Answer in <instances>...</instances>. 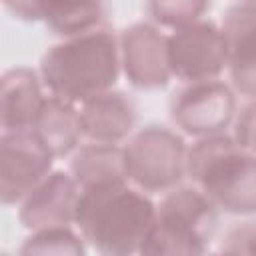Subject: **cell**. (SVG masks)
<instances>
[{"label": "cell", "mask_w": 256, "mask_h": 256, "mask_svg": "<svg viewBox=\"0 0 256 256\" xmlns=\"http://www.w3.org/2000/svg\"><path fill=\"white\" fill-rule=\"evenodd\" d=\"M156 218L146 192L128 182L80 190L74 224L100 256H136Z\"/></svg>", "instance_id": "1"}, {"label": "cell", "mask_w": 256, "mask_h": 256, "mask_svg": "<svg viewBox=\"0 0 256 256\" xmlns=\"http://www.w3.org/2000/svg\"><path fill=\"white\" fill-rule=\"evenodd\" d=\"M120 70L118 36L108 26L58 42L40 60V80L50 96L72 104L110 92Z\"/></svg>", "instance_id": "2"}, {"label": "cell", "mask_w": 256, "mask_h": 256, "mask_svg": "<svg viewBox=\"0 0 256 256\" xmlns=\"http://www.w3.org/2000/svg\"><path fill=\"white\" fill-rule=\"evenodd\" d=\"M186 174L218 210L256 214V154L242 150L232 136L198 138L188 148Z\"/></svg>", "instance_id": "3"}, {"label": "cell", "mask_w": 256, "mask_h": 256, "mask_svg": "<svg viewBox=\"0 0 256 256\" xmlns=\"http://www.w3.org/2000/svg\"><path fill=\"white\" fill-rule=\"evenodd\" d=\"M216 226L218 208L196 186L174 188L156 206L138 256H206Z\"/></svg>", "instance_id": "4"}, {"label": "cell", "mask_w": 256, "mask_h": 256, "mask_svg": "<svg viewBox=\"0 0 256 256\" xmlns=\"http://www.w3.org/2000/svg\"><path fill=\"white\" fill-rule=\"evenodd\" d=\"M122 148L128 182L142 192H170L186 176L188 146L166 126L148 124Z\"/></svg>", "instance_id": "5"}, {"label": "cell", "mask_w": 256, "mask_h": 256, "mask_svg": "<svg viewBox=\"0 0 256 256\" xmlns=\"http://www.w3.org/2000/svg\"><path fill=\"white\" fill-rule=\"evenodd\" d=\"M168 64L172 76L192 82L218 80L228 68V48L222 30L212 20H198L168 36Z\"/></svg>", "instance_id": "6"}, {"label": "cell", "mask_w": 256, "mask_h": 256, "mask_svg": "<svg viewBox=\"0 0 256 256\" xmlns=\"http://www.w3.org/2000/svg\"><path fill=\"white\" fill-rule=\"evenodd\" d=\"M236 96L232 88L220 80L192 82L172 94L170 118L184 134L208 138L224 134L234 122Z\"/></svg>", "instance_id": "7"}, {"label": "cell", "mask_w": 256, "mask_h": 256, "mask_svg": "<svg viewBox=\"0 0 256 256\" xmlns=\"http://www.w3.org/2000/svg\"><path fill=\"white\" fill-rule=\"evenodd\" d=\"M54 156L30 132H2L0 136V200L20 204L52 174Z\"/></svg>", "instance_id": "8"}, {"label": "cell", "mask_w": 256, "mask_h": 256, "mask_svg": "<svg viewBox=\"0 0 256 256\" xmlns=\"http://www.w3.org/2000/svg\"><path fill=\"white\" fill-rule=\"evenodd\" d=\"M120 64L126 80L136 90L166 88L172 72L168 64V36L154 24L136 22L118 36Z\"/></svg>", "instance_id": "9"}, {"label": "cell", "mask_w": 256, "mask_h": 256, "mask_svg": "<svg viewBox=\"0 0 256 256\" xmlns=\"http://www.w3.org/2000/svg\"><path fill=\"white\" fill-rule=\"evenodd\" d=\"M80 188L72 174L54 170L44 182H40L18 208V220L26 230L70 228L76 220Z\"/></svg>", "instance_id": "10"}, {"label": "cell", "mask_w": 256, "mask_h": 256, "mask_svg": "<svg viewBox=\"0 0 256 256\" xmlns=\"http://www.w3.org/2000/svg\"><path fill=\"white\" fill-rule=\"evenodd\" d=\"M48 96L42 94L40 76L16 66L0 78V126L2 132H30Z\"/></svg>", "instance_id": "11"}, {"label": "cell", "mask_w": 256, "mask_h": 256, "mask_svg": "<svg viewBox=\"0 0 256 256\" xmlns=\"http://www.w3.org/2000/svg\"><path fill=\"white\" fill-rule=\"evenodd\" d=\"M138 114L134 102L124 94L110 90L100 94L80 108L82 136L96 144H118L126 140L134 126Z\"/></svg>", "instance_id": "12"}, {"label": "cell", "mask_w": 256, "mask_h": 256, "mask_svg": "<svg viewBox=\"0 0 256 256\" xmlns=\"http://www.w3.org/2000/svg\"><path fill=\"white\" fill-rule=\"evenodd\" d=\"M32 132L54 158L68 156L80 148V140L84 138L80 126V110H76V104L72 102L48 96Z\"/></svg>", "instance_id": "13"}, {"label": "cell", "mask_w": 256, "mask_h": 256, "mask_svg": "<svg viewBox=\"0 0 256 256\" xmlns=\"http://www.w3.org/2000/svg\"><path fill=\"white\" fill-rule=\"evenodd\" d=\"M70 174L80 190L110 182H128L124 148L118 144H84L70 160Z\"/></svg>", "instance_id": "14"}, {"label": "cell", "mask_w": 256, "mask_h": 256, "mask_svg": "<svg viewBox=\"0 0 256 256\" xmlns=\"http://www.w3.org/2000/svg\"><path fill=\"white\" fill-rule=\"evenodd\" d=\"M106 16L102 2H40V20L64 40L106 26Z\"/></svg>", "instance_id": "15"}, {"label": "cell", "mask_w": 256, "mask_h": 256, "mask_svg": "<svg viewBox=\"0 0 256 256\" xmlns=\"http://www.w3.org/2000/svg\"><path fill=\"white\" fill-rule=\"evenodd\" d=\"M18 256H86L84 238L70 228L32 232L20 246Z\"/></svg>", "instance_id": "16"}, {"label": "cell", "mask_w": 256, "mask_h": 256, "mask_svg": "<svg viewBox=\"0 0 256 256\" xmlns=\"http://www.w3.org/2000/svg\"><path fill=\"white\" fill-rule=\"evenodd\" d=\"M210 10L208 2L200 0H176V2H148L146 12L152 22L180 30L184 26H190L198 20H202L204 12Z\"/></svg>", "instance_id": "17"}, {"label": "cell", "mask_w": 256, "mask_h": 256, "mask_svg": "<svg viewBox=\"0 0 256 256\" xmlns=\"http://www.w3.org/2000/svg\"><path fill=\"white\" fill-rule=\"evenodd\" d=\"M220 30L228 50L256 38V2L230 4L224 10Z\"/></svg>", "instance_id": "18"}, {"label": "cell", "mask_w": 256, "mask_h": 256, "mask_svg": "<svg viewBox=\"0 0 256 256\" xmlns=\"http://www.w3.org/2000/svg\"><path fill=\"white\" fill-rule=\"evenodd\" d=\"M228 72L240 94L256 98V40L228 52Z\"/></svg>", "instance_id": "19"}, {"label": "cell", "mask_w": 256, "mask_h": 256, "mask_svg": "<svg viewBox=\"0 0 256 256\" xmlns=\"http://www.w3.org/2000/svg\"><path fill=\"white\" fill-rule=\"evenodd\" d=\"M222 252L228 256H256V222L232 226L222 240Z\"/></svg>", "instance_id": "20"}, {"label": "cell", "mask_w": 256, "mask_h": 256, "mask_svg": "<svg viewBox=\"0 0 256 256\" xmlns=\"http://www.w3.org/2000/svg\"><path fill=\"white\" fill-rule=\"evenodd\" d=\"M234 142L250 152L256 154V98L246 102L242 110L234 116Z\"/></svg>", "instance_id": "21"}, {"label": "cell", "mask_w": 256, "mask_h": 256, "mask_svg": "<svg viewBox=\"0 0 256 256\" xmlns=\"http://www.w3.org/2000/svg\"><path fill=\"white\" fill-rule=\"evenodd\" d=\"M4 6L18 20H24V22H38L40 20V2L20 0V2H6Z\"/></svg>", "instance_id": "22"}, {"label": "cell", "mask_w": 256, "mask_h": 256, "mask_svg": "<svg viewBox=\"0 0 256 256\" xmlns=\"http://www.w3.org/2000/svg\"><path fill=\"white\" fill-rule=\"evenodd\" d=\"M212 256H228V254H224V252H218V254H212Z\"/></svg>", "instance_id": "23"}, {"label": "cell", "mask_w": 256, "mask_h": 256, "mask_svg": "<svg viewBox=\"0 0 256 256\" xmlns=\"http://www.w3.org/2000/svg\"><path fill=\"white\" fill-rule=\"evenodd\" d=\"M2 256H10V254H2Z\"/></svg>", "instance_id": "24"}]
</instances>
